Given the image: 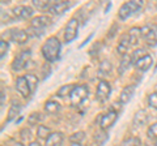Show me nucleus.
Returning a JSON list of instances; mask_svg holds the SVG:
<instances>
[{"label": "nucleus", "instance_id": "1", "mask_svg": "<svg viewBox=\"0 0 157 146\" xmlns=\"http://www.w3.org/2000/svg\"><path fill=\"white\" fill-rule=\"evenodd\" d=\"M42 53L47 61H55L60 53V42L56 37H50L42 46Z\"/></svg>", "mask_w": 157, "mask_h": 146}, {"label": "nucleus", "instance_id": "2", "mask_svg": "<svg viewBox=\"0 0 157 146\" xmlns=\"http://www.w3.org/2000/svg\"><path fill=\"white\" fill-rule=\"evenodd\" d=\"M143 7V2L140 0H134V2H127L119 9V17L121 20H126L132 14H135L139 9Z\"/></svg>", "mask_w": 157, "mask_h": 146}, {"label": "nucleus", "instance_id": "3", "mask_svg": "<svg viewBox=\"0 0 157 146\" xmlns=\"http://www.w3.org/2000/svg\"><path fill=\"white\" fill-rule=\"evenodd\" d=\"M88 94H89V89L86 85H78L75 86V89L72 90L70 95V102L72 106H78L86 99Z\"/></svg>", "mask_w": 157, "mask_h": 146}, {"label": "nucleus", "instance_id": "4", "mask_svg": "<svg viewBox=\"0 0 157 146\" xmlns=\"http://www.w3.org/2000/svg\"><path fill=\"white\" fill-rule=\"evenodd\" d=\"M141 37L144 41L148 43L149 46L157 45V25L152 24V25H145L141 27Z\"/></svg>", "mask_w": 157, "mask_h": 146}, {"label": "nucleus", "instance_id": "5", "mask_svg": "<svg viewBox=\"0 0 157 146\" xmlns=\"http://www.w3.org/2000/svg\"><path fill=\"white\" fill-rule=\"evenodd\" d=\"M29 59H30V51H22L14 57L12 63V69L13 71H21L22 68H25Z\"/></svg>", "mask_w": 157, "mask_h": 146}, {"label": "nucleus", "instance_id": "6", "mask_svg": "<svg viewBox=\"0 0 157 146\" xmlns=\"http://www.w3.org/2000/svg\"><path fill=\"white\" fill-rule=\"evenodd\" d=\"M110 93H111V86H110L109 82L105 81V80L100 81V84L97 86V91H96L97 99L100 102H105L110 97Z\"/></svg>", "mask_w": 157, "mask_h": 146}, {"label": "nucleus", "instance_id": "7", "mask_svg": "<svg viewBox=\"0 0 157 146\" xmlns=\"http://www.w3.org/2000/svg\"><path fill=\"white\" fill-rule=\"evenodd\" d=\"M78 31V21L76 18H71L68 25L66 27V33H64V41L66 42H72L76 38Z\"/></svg>", "mask_w": 157, "mask_h": 146}, {"label": "nucleus", "instance_id": "8", "mask_svg": "<svg viewBox=\"0 0 157 146\" xmlns=\"http://www.w3.org/2000/svg\"><path fill=\"white\" fill-rule=\"evenodd\" d=\"M51 22V18L47 16H38L36 18H33L30 22V27L33 29L34 31H42L45 27H47Z\"/></svg>", "mask_w": 157, "mask_h": 146}, {"label": "nucleus", "instance_id": "9", "mask_svg": "<svg viewBox=\"0 0 157 146\" xmlns=\"http://www.w3.org/2000/svg\"><path fill=\"white\" fill-rule=\"evenodd\" d=\"M12 14L14 18H21V20H26V18L33 16V8L28 5H18L12 9Z\"/></svg>", "mask_w": 157, "mask_h": 146}, {"label": "nucleus", "instance_id": "10", "mask_svg": "<svg viewBox=\"0 0 157 146\" xmlns=\"http://www.w3.org/2000/svg\"><path fill=\"white\" fill-rule=\"evenodd\" d=\"M117 118H118V114L115 112L114 110L109 111L107 114L101 116V119H100V126H101L102 129L110 128V126H113V124L117 121Z\"/></svg>", "mask_w": 157, "mask_h": 146}, {"label": "nucleus", "instance_id": "11", "mask_svg": "<svg viewBox=\"0 0 157 146\" xmlns=\"http://www.w3.org/2000/svg\"><path fill=\"white\" fill-rule=\"evenodd\" d=\"M9 38H11V41L18 43V45H22V43H25L28 41V33L25 30H21V29H13V30L9 31Z\"/></svg>", "mask_w": 157, "mask_h": 146}, {"label": "nucleus", "instance_id": "12", "mask_svg": "<svg viewBox=\"0 0 157 146\" xmlns=\"http://www.w3.org/2000/svg\"><path fill=\"white\" fill-rule=\"evenodd\" d=\"M16 89H17L18 93L21 94V95H24V97H25V98L32 94L30 86H29V84H28V80L25 78V76L18 77V78H17V81H16Z\"/></svg>", "mask_w": 157, "mask_h": 146}, {"label": "nucleus", "instance_id": "13", "mask_svg": "<svg viewBox=\"0 0 157 146\" xmlns=\"http://www.w3.org/2000/svg\"><path fill=\"white\" fill-rule=\"evenodd\" d=\"M152 64H153V59H152V56L151 55H144L141 59H139L136 63H135V65H136V68L139 71H141V72H145V71H148L149 68L152 67Z\"/></svg>", "mask_w": 157, "mask_h": 146}, {"label": "nucleus", "instance_id": "14", "mask_svg": "<svg viewBox=\"0 0 157 146\" xmlns=\"http://www.w3.org/2000/svg\"><path fill=\"white\" fill-rule=\"evenodd\" d=\"M131 38L128 35V33L127 34H123V35L119 39V45H118V52L122 53V55H127V51H128V48L131 47Z\"/></svg>", "mask_w": 157, "mask_h": 146}, {"label": "nucleus", "instance_id": "15", "mask_svg": "<svg viewBox=\"0 0 157 146\" xmlns=\"http://www.w3.org/2000/svg\"><path fill=\"white\" fill-rule=\"evenodd\" d=\"M68 8H70V3L68 2H56V3H52V5L50 7L48 11L52 14H62V13H64Z\"/></svg>", "mask_w": 157, "mask_h": 146}, {"label": "nucleus", "instance_id": "16", "mask_svg": "<svg viewBox=\"0 0 157 146\" xmlns=\"http://www.w3.org/2000/svg\"><path fill=\"white\" fill-rule=\"evenodd\" d=\"M62 144H63V133L60 132L51 133L46 140V146H62Z\"/></svg>", "mask_w": 157, "mask_h": 146}, {"label": "nucleus", "instance_id": "17", "mask_svg": "<svg viewBox=\"0 0 157 146\" xmlns=\"http://www.w3.org/2000/svg\"><path fill=\"white\" fill-rule=\"evenodd\" d=\"M134 91H135V85H128V86H126L123 90H122V93H121V102L122 103H127L130 99H131V97L134 95Z\"/></svg>", "mask_w": 157, "mask_h": 146}, {"label": "nucleus", "instance_id": "18", "mask_svg": "<svg viewBox=\"0 0 157 146\" xmlns=\"http://www.w3.org/2000/svg\"><path fill=\"white\" fill-rule=\"evenodd\" d=\"M147 120H148V115H147V112L144 110H140V111H137L134 116V125L141 126L147 123Z\"/></svg>", "mask_w": 157, "mask_h": 146}, {"label": "nucleus", "instance_id": "19", "mask_svg": "<svg viewBox=\"0 0 157 146\" xmlns=\"http://www.w3.org/2000/svg\"><path fill=\"white\" fill-rule=\"evenodd\" d=\"M128 35L131 38V45L135 46L139 43V39L141 38V29L139 27H132L131 30L128 31Z\"/></svg>", "mask_w": 157, "mask_h": 146}, {"label": "nucleus", "instance_id": "20", "mask_svg": "<svg viewBox=\"0 0 157 146\" xmlns=\"http://www.w3.org/2000/svg\"><path fill=\"white\" fill-rule=\"evenodd\" d=\"M59 110H60V104H59L58 102H55V100L46 102V104H45V111H46V112H48V114H56Z\"/></svg>", "mask_w": 157, "mask_h": 146}, {"label": "nucleus", "instance_id": "21", "mask_svg": "<svg viewBox=\"0 0 157 146\" xmlns=\"http://www.w3.org/2000/svg\"><path fill=\"white\" fill-rule=\"evenodd\" d=\"M132 63V56H130V55H123V57H122V61H121V65H119V68H118V72L121 73H123L127 68L130 67V64Z\"/></svg>", "mask_w": 157, "mask_h": 146}, {"label": "nucleus", "instance_id": "22", "mask_svg": "<svg viewBox=\"0 0 157 146\" xmlns=\"http://www.w3.org/2000/svg\"><path fill=\"white\" fill-rule=\"evenodd\" d=\"M73 89H75V85H64V86H62L60 89L58 90L56 95L60 97V98H64L66 95H71Z\"/></svg>", "mask_w": 157, "mask_h": 146}, {"label": "nucleus", "instance_id": "23", "mask_svg": "<svg viewBox=\"0 0 157 146\" xmlns=\"http://www.w3.org/2000/svg\"><path fill=\"white\" fill-rule=\"evenodd\" d=\"M33 5L36 7L37 9H50V7L52 5V3L50 2H46V0H33Z\"/></svg>", "mask_w": 157, "mask_h": 146}, {"label": "nucleus", "instance_id": "24", "mask_svg": "<svg viewBox=\"0 0 157 146\" xmlns=\"http://www.w3.org/2000/svg\"><path fill=\"white\" fill-rule=\"evenodd\" d=\"M20 111H21V106L20 104H12L11 110H9V112H8V121H12L20 114Z\"/></svg>", "mask_w": 157, "mask_h": 146}, {"label": "nucleus", "instance_id": "25", "mask_svg": "<svg viewBox=\"0 0 157 146\" xmlns=\"http://www.w3.org/2000/svg\"><path fill=\"white\" fill-rule=\"evenodd\" d=\"M111 71V63L109 60H102V63L100 64V73L102 76H106L107 73H110Z\"/></svg>", "mask_w": 157, "mask_h": 146}, {"label": "nucleus", "instance_id": "26", "mask_svg": "<svg viewBox=\"0 0 157 146\" xmlns=\"http://www.w3.org/2000/svg\"><path fill=\"white\" fill-rule=\"evenodd\" d=\"M121 146H141V141L137 137H128L122 142Z\"/></svg>", "mask_w": 157, "mask_h": 146}, {"label": "nucleus", "instance_id": "27", "mask_svg": "<svg viewBox=\"0 0 157 146\" xmlns=\"http://www.w3.org/2000/svg\"><path fill=\"white\" fill-rule=\"evenodd\" d=\"M50 129L47 128L45 125H39L37 128V136L39 138H48V136H50Z\"/></svg>", "mask_w": 157, "mask_h": 146}, {"label": "nucleus", "instance_id": "28", "mask_svg": "<svg viewBox=\"0 0 157 146\" xmlns=\"http://www.w3.org/2000/svg\"><path fill=\"white\" fill-rule=\"evenodd\" d=\"M25 78L28 80V84H29V86H30V90H32V94H33L34 90H36V87H37L38 78L34 75H25Z\"/></svg>", "mask_w": 157, "mask_h": 146}, {"label": "nucleus", "instance_id": "29", "mask_svg": "<svg viewBox=\"0 0 157 146\" xmlns=\"http://www.w3.org/2000/svg\"><path fill=\"white\" fill-rule=\"evenodd\" d=\"M84 138H85V133L84 132H76L70 137V141L72 144H80Z\"/></svg>", "mask_w": 157, "mask_h": 146}, {"label": "nucleus", "instance_id": "30", "mask_svg": "<svg viewBox=\"0 0 157 146\" xmlns=\"http://www.w3.org/2000/svg\"><path fill=\"white\" fill-rule=\"evenodd\" d=\"M148 137L149 138H153L155 141H157V123H155V124H152L149 128H148Z\"/></svg>", "mask_w": 157, "mask_h": 146}, {"label": "nucleus", "instance_id": "31", "mask_svg": "<svg viewBox=\"0 0 157 146\" xmlns=\"http://www.w3.org/2000/svg\"><path fill=\"white\" fill-rule=\"evenodd\" d=\"M144 55H147L145 53V50H143V48H139V50H136L134 53H131V56H132V61L136 63L139 59H141Z\"/></svg>", "mask_w": 157, "mask_h": 146}, {"label": "nucleus", "instance_id": "32", "mask_svg": "<svg viewBox=\"0 0 157 146\" xmlns=\"http://www.w3.org/2000/svg\"><path fill=\"white\" fill-rule=\"evenodd\" d=\"M39 120H41V115L37 114V112H33L30 116H29V119H28V124H29V125H36Z\"/></svg>", "mask_w": 157, "mask_h": 146}, {"label": "nucleus", "instance_id": "33", "mask_svg": "<svg viewBox=\"0 0 157 146\" xmlns=\"http://www.w3.org/2000/svg\"><path fill=\"white\" fill-rule=\"evenodd\" d=\"M148 103L152 108H156L157 110V93H152L148 97Z\"/></svg>", "mask_w": 157, "mask_h": 146}, {"label": "nucleus", "instance_id": "34", "mask_svg": "<svg viewBox=\"0 0 157 146\" xmlns=\"http://www.w3.org/2000/svg\"><path fill=\"white\" fill-rule=\"evenodd\" d=\"M7 51H8V43H7V41L2 39L0 41V56H2V59L6 56Z\"/></svg>", "mask_w": 157, "mask_h": 146}, {"label": "nucleus", "instance_id": "35", "mask_svg": "<svg viewBox=\"0 0 157 146\" xmlns=\"http://www.w3.org/2000/svg\"><path fill=\"white\" fill-rule=\"evenodd\" d=\"M30 130H29V129H26V128H24L22 130H21V137L24 138V140H29V138H32L30 137Z\"/></svg>", "mask_w": 157, "mask_h": 146}, {"label": "nucleus", "instance_id": "36", "mask_svg": "<svg viewBox=\"0 0 157 146\" xmlns=\"http://www.w3.org/2000/svg\"><path fill=\"white\" fill-rule=\"evenodd\" d=\"M4 99H6V94H4V91L2 90V106L4 104Z\"/></svg>", "mask_w": 157, "mask_h": 146}, {"label": "nucleus", "instance_id": "37", "mask_svg": "<svg viewBox=\"0 0 157 146\" xmlns=\"http://www.w3.org/2000/svg\"><path fill=\"white\" fill-rule=\"evenodd\" d=\"M29 146H41V145H39L37 141H33V142H30V145H29Z\"/></svg>", "mask_w": 157, "mask_h": 146}, {"label": "nucleus", "instance_id": "38", "mask_svg": "<svg viewBox=\"0 0 157 146\" xmlns=\"http://www.w3.org/2000/svg\"><path fill=\"white\" fill-rule=\"evenodd\" d=\"M13 146H24V145H22V144H21V142H16V144H14V145H13Z\"/></svg>", "mask_w": 157, "mask_h": 146}, {"label": "nucleus", "instance_id": "39", "mask_svg": "<svg viewBox=\"0 0 157 146\" xmlns=\"http://www.w3.org/2000/svg\"><path fill=\"white\" fill-rule=\"evenodd\" d=\"M71 146H82V145L81 144H72Z\"/></svg>", "mask_w": 157, "mask_h": 146}]
</instances>
